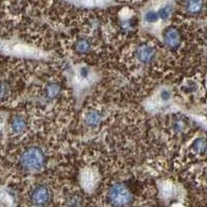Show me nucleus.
<instances>
[{
	"label": "nucleus",
	"instance_id": "nucleus-8",
	"mask_svg": "<svg viewBox=\"0 0 207 207\" xmlns=\"http://www.w3.org/2000/svg\"><path fill=\"white\" fill-rule=\"evenodd\" d=\"M202 0H189L188 10L191 13H197L202 8Z\"/></svg>",
	"mask_w": 207,
	"mask_h": 207
},
{
	"label": "nucleus",
	"instance_id": "nucleus-9",
	"mask_svg": "<svg viewBox=\"0 0 207 207\" xmlns=\"http://www.w3.org/2000/svg\"><path fill=\"white\" fill-rule=\"evenodd\" d=\"M60 87L57 84L52 83V84H49L47 87L46 92L47 96L49 98H54L57 96V94L60 93Z\"/></svg>",
	"mask_w": 207,
	"mask_h": 207
},
{
	"label": "nucleus",
	"instance_id": "nucleus-1",
	"mask_svg": "<svg viewBox=\"0 0 207 207\" xmlns=\"http://www.w3.org/2000/svg\"><path fill=\"white\" fill-rule=\"evenodd\" d=\"M45 163L44 152L37 147H31L24 152L21 158L22 167L29 171H37L42 168Z\"/></svg>",
	"mask_w": 207,
	"mask_h": 207
},
{
	"label": "nucleus",
	"instance_id": "nucleus-11",
	"mask_svg": "<svg viewBox=\"0 0 207 207\" xmlns=\"http://www.w3.org/2000/svg\"><path fill=\"white\" fill-rule=\"evenodd\" d=\"M86 121L90 125H95L100 121V116L97 112H92L87 114L86 117Z\"/></svg>",
	"mask_w": 207,
	"mask_h": 207
},
{
	"label": "nucleus",
	"instance_id": "nucleus-13",
	"mask_svg": "<svg viewBox=\"0 0 207 207\" xmlns=\"http://www.w3.org/2000/svg\"><path fill=\"white\" fill-rule=\"evenodd\" d=\"M145 19L147 22H154L157 20L158 16L156 13H155L154 11H149L146 14Z\"/></svg>",
	"mask_w": 207,
	"mask_h": 207
},
{
	"label": "nucleus",
	"instance_id": "nucleus-14",
	"mask_svg": "<svg viewBox=\"0 0 207 207\" xmlns=\"http://www.w3.org/2000/svg\"><path fill=\"white\" fill-rule=\"evenodd\" d=\"M159 15L163 19H167L169 15V10L168 8H161L159 11Z\"/></svg>",
	"mask_w": 207,
	"mask_h": 207
},
{
	"label": "nucleus",
	"instance_id": "nucleus-15",
	"mask_svg": "<svg viewBox=\"0 0 207 207\" xmlns=\"http://www.w3.org/2000/svg\"><path fill=\"white\" fill-rule=\"evenodd\" d=\"M161 97L164 100H168L170 97V94L167 91H164L161 93Z\"/></svg>",
	"mask_w": 207,
	"mask_h": 207
},
{
	"label": "nucleus",
	"instance_id": "nucleus-12",
	"mask_svg": "<svg viewBox=\"0 0 207 207\" xmlns=\"http://www.w3.org/2000/svg\"><path fill=\"white\" fill-rule=\"evenodd\" d=\"M25 127V123L21 118H15L12 123V128L16 132H20L24 129Z\"/></svg>",
	"mask_w": 207,
	"mask_h": 207
},
{
	"label": "nucleus",
	"instance_id": "nucleus-4",
	"mask_svg": "<svg viewBox=\"0 0 207 207\" xmlns=\"http://www.w3.org/2000/svg\"><path fill=\"white\" fill-rule=\"evenodd\" d=\"M12 52L14 54L24 57H38L40 56V52L32 47L22 44H17L13 47Z\"/></svg>",
	"mask_w": 207,
	"mask_h": 207
},
{
	"label": "nucleus",
	"instance_id": "nucleus-5",
	"mask_svg": "<svg viewBox=\"0 0 207 207\" xmlns=\"http://www.w3.org/2000/svg\"><path fill=\"white\" fill-rule=\"evenodd\" d=\"M154 53V52L152 47L145 44L138 48L137 50V57L140 61L146 63L152 60Z\"/></svg>",
	"mask_w": 207,
	"mask_h": 207
},
{
	"label": "nucleus",
	"instance_id": "nucleus-2",
	"mask_svg": "<svg viewBox=\"0 0 207 207\" xmlns=\"http://www.w3.org/2000/svg\"><path fill=\"white\" fill-rule=\"evenodd\" d=\"M108 198L112 205L124 206L131 203L132 195L124 185L117 184L110 189Z\"/></svg>",
	"mask_w": 207,
	"mask_h": 207
},
{
	"label": "nucleus",
	"instance_id": "nucleus-6",
	"mask_svg": "<svg viewBox=\"0 0 207 207\" xmlns=\"http://www.w3.org/2000/svg\"><path fill=\"white\" fill-rule=\"evenodd\" d=\"M95 180V176L89 170L85 171L82 176V184L87 190H91L92 189Z\"/></svg>",
	"mask_w": 207,
	"mask_h": 207
},
{
	"label": "nucleus",
	"instance_id": "nucleus-7",
	"mask_svg": "<svg viewBox=\"0 0 207 207\" xmlns=\"http://www.w3.org/2000/svg\"><path fill=\"white\" fill-rule=\"evenodd\" d=\"M165 41L168 45L175 47L177 45L179 41V35L175 29H170L166 33Z\"/></svg>",
	"mask_w": 207,
	"mask_h": 207
},
{
	"label": "nucleus",
	"instance_id": "nucleus-10",
	"mask_svg": "<svg viewBox=\"0 0 207 207\" xmlns=\"http://www.w3.org/2000/svg\"><path fill=\"white\" fill-rule=\"evenodd\" d=\"M91 48V46L89 43L87 41L82 40H80L79 42L76 44V49L80 53H86Z\"/></svg>",
	"mask_w": 207,
	"mask_h": 207
},
{
	"label": "nucleus",
	"instance_id": "nucleus-3",
	"mask_svg": "<svg viewBox=\"0 0 207 207\" xmlns=\"http://www.w3.org/2000/svg\"><path fill=\"white\" fill-rule=\"evenodd\" d=\"M50 193L47 187L44 186H40L34 189L31 194V200L33 205L43 206L49 202Z\"/></svg>",
	"mask_w": 207,
	"mask_h": 207
}]
</instances>
